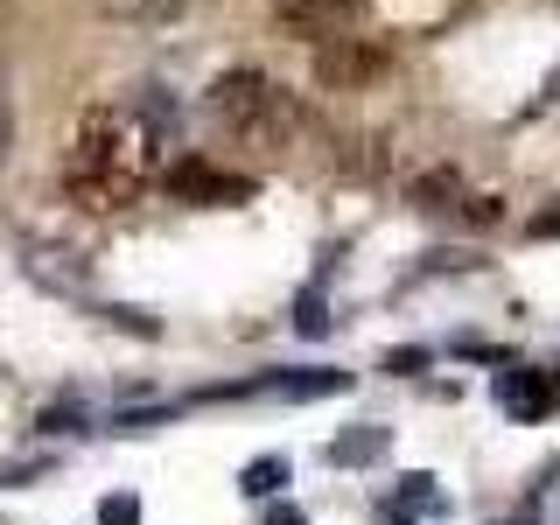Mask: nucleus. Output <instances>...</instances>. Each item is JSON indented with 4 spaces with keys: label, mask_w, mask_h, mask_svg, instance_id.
I'll return each mask as SVG.
<instances>
[{
    "label": "nucleus",
    "mask_w": 560,
    "mask_h": 525,
    "mask_svg": "<svg viewBox=\"0 0 560 525\" xmlns=\"http://www.w3.org/2000/svg\"><path fill=\"white\" fill-rule=\"evenodd\" d=\"M385 448H393V434H385V428H343L337 442H329V463H337V469H372Z\"/></svg>",
    "instance_id": "nucleus-8"
},
{
    "label": "nucleus",
    "mask_w": 560,
    "mask_h": 525,
    "mask_svg": "<svg viewBox=\"0 0 560 525\" xmlns=\"http://www.w3.org/2000/svg\"><path fill=\"white\" fill-rule=\"evenodd\" d=\"M294 329H302V337H323V329H329L323 294H302V302H294Z\"/></svg>",
    "instance_id": "nucleus-13"
},
{
    "label": "nucleus",
    "mask_w": 560,
    "mask_h": 525,
    "mask_svg": "<svg viewBox=\"0 0 560 525\" xmlns=\"http://www.w3.org/2000/svg\"><path fill=\"white\" fill-rule=\"evenodd\" d=\"M280 483H288V463H280V455H259V463L238 469V498H259V504H267Z\"/></svg>",
    "instance_id": "nucleus-9"
},
{
    "label": "nucleus",
    "mask_w": 560,
    "mask_h": 525,
    "mask_svg": "<svg viewBox=\"0 0 560 525\" xmlns=\"http://www.w3.org/2000/svg\"><path fill=\"white\" fill-rule=\"evenodd\" d=\"M280 22L323 49L343 43V35H364V0H280Z\"/></svg>",
    "instance_id": "nucleus-3"
},
{
    "label": "nucleus",
    "mask_w": 560,
    "mask_h": 525,
    "mask_svg": "<svg viewBox=\"0 0 560 525\" xmlns=\"http://www.w3.org/2000/svg\"><path fill=\"white\" fill-rule=\"evenodd\" d=\"M385 372H399V378L428 372V350H393V358H385Z\"/></svg>",
    "instance_id": "nucleus-15"
},
{
    "label": "nucleus",
    "mask_w": 560,
    "mask_h": 525,
    "mask_svg": "<svg viewBox=\"0 0 560 525\" xmlns=\"http://www.w3.org/2000/svg\"><path fill=\"white\" fill-rule=\"evenodd\" d=\"M498 407L512 413V420H547V413H560V372H533V364L498 372Z\"/></svg>",
    "instance_id": "nucleus-5"
},
{
    "label": "nucleus",
    "mask_w": 560,
    "mask_h": 525,
    "mask_svg": "<svg viewBox=\"0 0 560 525\" xmlns=\"http://www.w3.org/2000/svg\"><path fill=\"white\" fill-rule=\"evenodd\" d=\"M203 105L224 133L253 140V148H294L302 140V105H294V92H280L267 70H224Z\"/></svg>",
    "instance_id": "nucleus-2"
},
{
    "label": "nucleus",
    "mask_w": 560,
    "mask_h": 525,
    "mask_svg": "<svg viewBox=\"0 0 560 525\" xmlns=\"http://www.w3.org/2000/svg\"><path fill=\"white\" fill-rule=\"evenodd\" d=\"M78 428H84L78 407H49V413H43V434H78Z\"/></svg>",
    "instance_id": "nucleus-14"
},
{
    "label": "nucleus",
    "mask_w": 560,
    "mask_h": 525,
    "mask_svg": "<svg viewBox=\"0 0 560 525\" xmlns=\"http://www.w3.org/2000/svg\"><path fill=\"white\" fill-rule=\"evenodd\" d=\"M168 189L183 203H210V210H232L253 197V175H224V168H210L203 154H189V162H175L168 168Z\"/></svg>",
    "instance_id": "nucleus-4"
},
{
    "label": "nucleus",
    "mask_w": 560,
    "mask_h": 525,
    "mask_svg": "<svg viewBox=\"0 0 560 525\" xmlns=\"http://www.w3.org/2000/svg\"><path fill=\"white\" fill-rule=\"evenodd\" d=\"M98 8L113 14V22H168L183 0H98Z\"/></svg>",
    "instance_id": "nucleus-10"
},
{
    "label": "nucleus",
    "mask_w": 560,
    "mask_h": 525,
    "mask_svg": "<svg viewBox=\"0 0 560 525\" xmlns=\"http://www.w3.org/2000/svg\"><path fill=\"white\" fill-rule=\"evenodd\" d=\"M8 148H14V119H8V105H0V162H8Z\"/></svg>",
    "instance_id": "nucleus-18"
},
{
    "label": "nucleus",
    "mask_w": 560,
    "mask_h": 525,
    "mask_svg": "<svg viewBox=\"0 0 560 525\" xmlns=\"http://www.w3.org/2000/svg\"><path fill=\"white\" fill-rule=\"evenodd\" d=\"M413 197H420V210H442V218H463V210H469L477 224H490V218H498V203H490V197H469V189L455 183L448 168L420 175V183H413Z\"/></svg>",
    "instance_id": "nucleus-7"
},
{
    "label": "nucleus",
    "mask_w": 560,
    "mask_h": 525,
    "mask_svg": "<svg viewBox=\"0 0 560 525\" xmlns=\"http://www.w3.org/2000/svg\"><path fill=\"white\" fill-rule=\"evenodd\" d=\"M399 504H413V512H442V490H434V477H420V469H413V477L399 483Z\"/></svg>",
    "instance_id": "nucleus-11"
},
{
    "label": "nucleus",
    "mask_w": 560,
    "mask_h": 525,
    "mask_svg": "<svg viewBox=\"0 0 560 525\" xmlns=\"http://www.w3.org/2000/svg\"><path fill=\"white\" fill-rule=\"evenodd\" d=\"M259 525H308V512H302V504H273L267 498V518H259Z\"/></svg>",
    "instance_id": "nucleus-16"
},
{
    "label": "nucleus",
    "mask_w": 560,
    "mask_h": 525,
    "mask_svg": "<svg viewBox=\"0 0 560 525\" xmlns=\"http://www.w3.org/2000/svg\"><path fill=\"white\" fill-rule=\"evenodd\" d=\"M98 525H140V498L133 490H113V498L98 504Z\"/></svg>",
    "instance_id": "nucleus-12"
},
{
    "label": "nucleus",
    "mask_w": 560,
    "mask_h": 525,
    "mask_svg": "<svg viewBox=\"0 0 560 525\" xmlns=\"http://www.w3.org/2000/svg\"><path fill=\"white\" fill-rule=\"evenodd\" d=\"M533 232H539V238H560V203H553V210H539V218H533Z\"/></svg>",
    "instance_id": "nucleus-17"
},
{
    "label": "nucleus",
    "mask_w": 560,
    "mask_h": 525,
    "mask_svg": "<svg viewBox=\"0 0 560 525\" xmlns=\"http://www.w3.org/2000/svg\"><path fill=\"white\" fill-rule=\"evenodd\" d=\"M168 154V105L162 98H113V105H92L70 133V162H63V189L70 203L98 210H127L148 197L154 168Z\"/></svg>",
    "instance_id": "nucleus-1"
},
{
    "label": "nucleus",
    "mask_w": 560,
    "mask_h": 525,
    "mask_svg": "<svg viewBox=\"0 0 560 525\" xmlns=\"http://www.w3.org/2000/svg\"><path fill=\"white\" fill-rule=\"evenodd\" d=\"M504 525H525V518H504Z\"/></svg>",
    "instance_id": "nucleus-19"
},
{
    "label": "nucleus",
    "mask_w": 560,
    "mask_h": 525,
    "mask_svg": "<svg viewBox=\"0 0 560 525\" xmlns=\"http://www.w3.org/2000/svg\"><path fill=\"white\" fill-rule=\"evenodd\" d=\"M315 70H323L329 84H364L385 70V49L372 43V35H343V43H323L315 49Z\"/></svg>",
    "instance_id": "nucleus-6"
}]
</instances>
